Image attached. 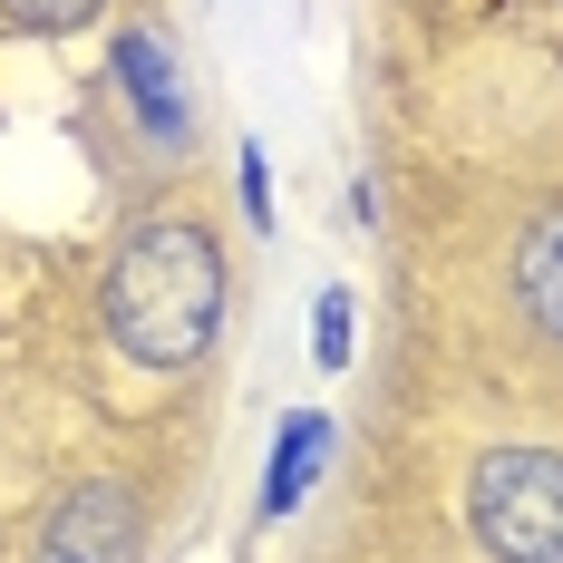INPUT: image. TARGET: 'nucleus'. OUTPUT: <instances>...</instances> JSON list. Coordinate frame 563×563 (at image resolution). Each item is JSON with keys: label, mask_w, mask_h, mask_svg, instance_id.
<instances>
[{"label": "nucleus", "mask_w": 563, "mask_h": 563, "mask_svg": "<svg viewBox=\"0 0 563 563\" xmlns=\"http://www.w3.org/2000/svg\"><path fill=\"white\" fill-rule=\"evenodd\" d=\"M108 340L136 369H195L224 331V243L195 214H136L98 282Z\"/></svg>", "instance_id": "f257e3e1"}, {"label": "nucleus", "mask_w": 563, "mask_h": 563, "mask_svg": "<svg viewBox=\"0 0 563 563\" xmlns=\"http://www.w3.org/2000/svg\"><path fill=\"white\" fill-rule=\"evenodd\" d=\"M98 20V0H0V30H88Z\"/></svg>", "instance_id": "0eeeda50"}, {"label": "nucleus", "mask_w": 563, "mask_h": 563, "mask_svg": "<svg viewBox=\"0 0 563 563\" xmlns=\"http://www.w3.org/2000/svg\"><path fill=\"white\" fill-rule=\"evenodd\" d=\"M515 301L534 311V331L563 340V205L554 214H534L525 243H515Z\"/></svg>", "instance_id": "39448f33"}, {"label": "nucleus", "mask_w": 563, "mask_h": 563, "mask_svg": "<svg viewBox=\"0 0 563 563\" xmlns=\"http://www.w3.org/2000/svg\"><path fill=\"white\" fill-rule=\"evenodd\" d=\"M311 360H321V369H340V360H350V301H340V291H321V301H311Z\"/></svg>", "instance_id": "6e6552de"}, {"label": "nucleus", "mask_w": 563, "mask_h": 563, "mask_svg": "<svg viewBox=\"0 0 563 563\" xmlns=\"http://www.w3.org/2000/svg\"><path fill=\"white\" fill-rule=\"evenodd\" d=\"M466 534L486 563H563V456L554 448H496L466 476Z\"/></svg>", "instance_id": "f03ea898"}, {"label": "nucleus", "mask_w": 563, "mask_h": 563, "mask_svg": "<svg viewBox=\"0 0 563 563\" xmlns=\"http://www.w3.org/2000/svg\"><path fill=\"white\" fill-rule=\"evenodd\" d=\"M30 563H146V515H136V496L117 476H88V486L58 496Z\"/></svg>", "instance_id": "7ed1b4c3"}, {"label": "nucleus", "mask_w": 563, "mask_h": 563, "mask_svg": "<svg viewBox=\"0 0 563 563\" xmlns=\"http://www.w3.org/2000/svg\"><path fill=\"white\" fill-rule=\"evenodd\" d=\"M243 214H253V233H273V166H263V146H243Z\"/></svg>", "instance_id": "1a4fd4ad"}, {"label": "nucleus", "mask_w": 563, "mask_h": 563, "mask_svg": "<svg viewBox=\"0 0 563 563\" xmlns=\"http://www.w3.org/2000/svg\"><path fill=\"white\" fill-rule=\"evenodd\" d=\"M108 78H117L126 117H136L156 146H185V78H175L166 30H117L108 40Z\"/></svg>", "instance_id": "20e7f679"}, {"label": "nucleus", "mask_w": 563, "mask_h": 563, "mask_svg": "<svg viewBox=\"0 0 563 563\" xmlns=\"http://www.w3.org/2000/svg\"><path fill=\"white\" fill-rule=\"evenodd\" d=\"M321 456H331V418H321V408L282 418V448H273V486H263V515H291V506H301V486L321 476Z\"/></svg>", "instance_id": "423d86ee"}]
</instances>
